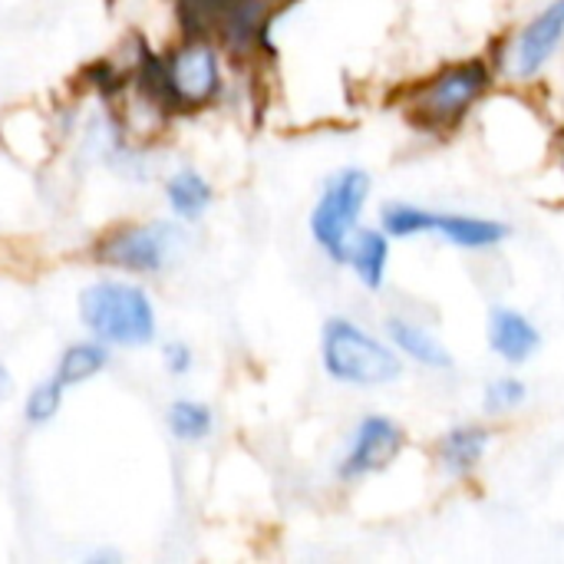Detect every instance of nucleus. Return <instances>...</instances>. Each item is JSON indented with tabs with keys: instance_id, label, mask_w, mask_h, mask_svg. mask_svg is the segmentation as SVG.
Listing matches in <instances>:
<instances>
[{
	"instance_id": "obj_1",
	"label": "nucleus",
	"mask_w": 564,
	"mask_h": 564,
	"mask_svg": "<svg viewBox=\"0 0 564 564\" xmlns=\"http://www.w3.org/2000/svg\"><path fill=\"white\" fill-rule=\"evenodd\" d=\"M135 76L172 109V112H202L215 106L228 89L225 50L212 36L182 33L165 53H149Z\"/></svg>"
},
{
	"instance_id": "obj_2",
	"label": "nucleus",
	"mask_w": 564,
	"mask_h": 564,
	"mask_svg": "<svg viewBox=\"0 0 564 564\" xmlns=\"http://www.w3.org/2000/svg\"><path fill=\"white\" fill-rule=\"evenodd\" d=\"M76 311L86 334L109 347H145L159 334L155 304L139 281L99 278L79 291Z\"/></svg>"
},
{
	"instance_id": "obj_3",
	"label": "nucleus",
	"mask_w": 564,
	"mask_h": 564,
	"mask_svg": "<svg viewBox=\"0 0 564 564\" xmlns=\"http://www.w3.org/2000/svg\"><path fill=\"white\" fill-rule=\"evenodd\" d=\"M321 364L334 383L373 390L390 387L403 377L397 347L373 337L350 317H330L321 330Z\"/></svg>"
},
{
	"instance_id": "obj_4",
	"label": "nucleus",
	"mask_w": 564,
	"mask_h": 564,
	"mask_svg": "<svg viewBox=\"0 0 564 564\" xmlns=\"http://www.w3.org/2000/svg\"><path fill=\"white\" fill-rule=\"evenodd\" d=\"M492 89V69L486 59H459L423 79L406 96V119L426 132L456 129Z\"/></svg>"
},
{
	"instance_id": "obj_5",
	"label": "nucleus",
	"mask_w": 564,
	"mask_h": 564,
	"mask_svg": "<svg viewBox=\"0 0 564 564\" xmlns=\"http://www.w3.org/2000/svg\"><path fill=\"white\" fill-rule=\"evenodd\" d=\"M185 248V221H119L93 241V261L126 274H159Z\"/></svg>"
},
{
	"instance_id": "obj_6",
	"label": "nucleus",
	"mask_w": 564,
	"mask_h": 564,
	"mask_svg": "<svg viewBox=\"0 0 564 564\" xmlns=\"http://www.w3.org/2000/svg\"><path fill=\"white\" fill-rule=\"evenodd\" d=\"M370 185L373 182L364 169L347 165L324 182V188L311 208V218H307L311 238L337 264H344L347 241L360 228V215L370 198Z\"/></svg>"
},
{
	"instance_id": "obj_7",
	"label": "nucleus",
	"mask_w": 564,
	"mask_h": 564,
	"mask_svg": "<svg viewBox=\"0 0 564 564\" xmlns=\"http://www.w3.org/2000/svg\"><path fill=\"white\" fill-rule=\"evenodd\" d=\"M564 40V0H552L545 10H539L506 46L502 66L512 79H532L539 76L552 56L558 53Z\"/></svg>"
},
{
	"instance_id": "obj_8",
	"label": "nucleus",
	"mask_w": 564,
	"mask_h": 564,
	"mask_svg": "<svg viewBox=\"0 0 564 564\" xmlns=\"http://www.w3.org/2000/svg\"><path fill=\"white\" fill-rule=\"evenodd\" d=\"M403 443H406V433L400 423H393L390 416H364L340 456V466H337L340 479L357 482L387 469L400 456Z\"/></svg>"
},
{
	"instance_id": "obj_9",
	"label": "nucleus",
	"mask_w": 564,
	"mask_h": 564,
	"mask_svg": "<svg viewBox=\"0 0 564 564\" xmlns=\"http://www.w3.org/2000/svg\"><path fill=\"white\" fill-rule=\"evenodd\" d=\"M430 231L443 235L453 248L463 251H486L502 245L512 231L499 218L459 215V212H430Z\"/></svg>"
},
{
	"instance_id": "obj_10",
	"label": "nucleus",
	"mask_w": 564,
	"mask_h": 564,
	"mask_svg": "<svg viewBox=\"0 0 564 564\" xmlns=\"http://www.w3.org/2000/svg\"><path fill=\"white\" fill-rule=\"evenodd\" d=\"M344 264L367 291H380L390 268V235L383 228H357L347 241Z\"/></svg>"
},
{
	"instance_id": "obj_11",
	"label": "nucleus",
	"mask_w": 564,
	"mask_h": 564,
	"mask_svg": "<svg viewBox=\"0 0 564 564\" xmlns=\"http://www.w3.org/2000/svg\"><path fill=\"white\" fill-rule=\"evenodd\" d=\"M489 344L506 364H525L539 350V327L512 307H496L489 314Z\"/></svg>"
},
{
	"instance_id": "obj_12",
	"label": "nucleus",
	"mask_w": 564,
	"mask_h": 564,
	"mask_svg": "<svg viewBox=\"0 0 564 564\" xmlns=\"http://www.w3.org/2000/svg\"><path fill=\"white\" fill-rule=\"evenodd\" d=\"M387 337L397 347V354L410 357L413 364L426 367V370H449L453 367V354L449 347L420 321L410 317H390L387 321Z\"/></svg>"
},
{
	"instance_id": "obj_13",
	"label": "nucleus",
	"mask_w": 564,
	"mask_h": 564,
	"mask_svg": "<svg viewBox=\"0 0 564 564\" xmlns=\"http://www.w3.org/2000/svg\"><path fill=\"white\" fill-rule=\"evenodd\" d=\"M165 205L172 212V218L185 221V225H195L205 218V212L212 208L215 202V188L212 182L198 172V169H175L169 178H165Z\"/></svg>"
},
{
	"instance_id": "obj_14",
	"label": "nucleus",
	"mask_w": 564,
	"mask_h": 564,
	"mask_svg": "<svg viewBox=\"0 0 564 564\" xmlns=\"http://www.w3.org/2000/svg\"><path fill=\"white\" fill-rule=\"evenodd\" d=\"M109 360H112L109 344H102L96 337H83L59 350L53 377L69 390V387H79V383H89L93 377H99L109 367Z\"/></svg>"
},
{
	"instance_id": "obj_15",
	"label": "nucleus",
	"mask_w": 564,
	"mask_h": 564,
	"mask_svg": "<svg viewBox=\"0 0 564 564\" xmlns=\"http://www.w3.org/2000/svg\"><path fill=\"white\" fill-rule=\"evenodd\" d=\"M489 443H492L489 430H482V426H456V430H449V433L440 440V449H436L440 466H443L449 476L466 479V476L482 463Z\"/></svg>"
},
{
	"instance_id": "obj_16",
	"label": "nucleus",
	"mask_w": 564,
	"mask_h": 564,
	"mask_svg": "<svg viewBox=\"0 0 564 564\" xmlns=\"http://www.w3.org/2000/svg\"><path fill=\"white\" fill-rule=\"evenodd\" d=\"M165 423H169V433L172 440L192 446V443H205L215 430V413L208 403L202 400H192V397H178L169 403V413H165Z\"/></svg>"
},
{
	"instance_id": "obj_17",
	"label": "nucleus",
	"mask_w": 564,
	"mask_h": 564,
	"mask_svg": "<svg viewBox=\"0 0 564 564\" xmlns=\"http://www.w3.org/2000/svg\"><path fill=\"white\" fill-rule=\"evenodd\" d=\"M63 397H66V387H63L56 377L40 380V383L26 393V400H23V420H26L30 426H46V423H53V420L59 416V410H63Z\"/></svg>"
},
{
	"instance_id": "obj_18",
	"label": "nucleus",
	"mask_w": 564,
	"mask_h": 564,
	"mask_svg": "<svg viewBox=\"0 0 564 564\" xmlns=\"http://www.w3.org/2000/svg\"><path fill=\"white\" fill-rule=\"evenodd\" d=\"M380 228L390 238H420L430 235V208L410 205V202H390L380 212Z\"/></svg>"
},
{
	"instance_id": "obj_19",
	"label": "nucleus",
	"mask_w": 564,
	"mask_h": 564,
	"mask_svg": "<svg viewBox=\"0 0 564 564\" xmlns=\"http://www.w3.org/2000/svg\"><path fill=\"white\" fill-rule=\"evenodd\" d=\"M235 0H175V13L182 23V33L192 36H212L215 23Z\"/></svg>"
},
{
	"instance_id": "obj_20",
	"label": "nucleus",
	"mask_w": 564,
	"mask_h": 564,
	"mask_svg": "<svg viewBox=\"0 0 564 564\" xmlns=\"http://www.w3.org/2000/svg\"><path fill=\"white\" fill-rule=\"evenodd\" d=\"M529 400V387L519 380V377H496L486 393H482V403H486V413H512L519 410L522 403Z\"/></svg>"
},
{
	"instance_id": "obj_21",
	"label": "nucleus",
	"mask_w": 564,
	"mask_h": 564,
	"mask_svg": "<svg viewBox=\"0 0 564 564\" xmlns=\"http://www.w3.org/2000/svg\"><path fill=\"white\" fill-rule=\"evenodd\" d=\"M162 367H165V373H172V377L182 380L195 367V350L185 340H165L162 344Z\"/></svg>"
},
{
	"instance_id": "obj_22",
	"label": "nucleus",
	"mask_w": 564,
	"mask_h": 564,
	"mask_svg": "<svg viewBox=\"0 0 564 564\" xmlns=\"http://www.w3.org/2000/svg\"><path fill=\"white\" fill-rule=\"evenodd\" d=\"M13 397V373H10V367L0 360V403H7Z\"/></svg>"
}]
</instances>
